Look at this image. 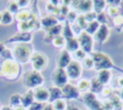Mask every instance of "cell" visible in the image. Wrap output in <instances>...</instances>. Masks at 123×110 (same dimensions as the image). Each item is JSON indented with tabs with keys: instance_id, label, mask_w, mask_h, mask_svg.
I'll return each instance as SVG.
<instances>
[{
	"instance_id": "cell-1",
	"label": "cell",
	"mask_w": 123,
	"mask_h": 110,
	"mask_svg": "<svg viewBox=\"0 0 123 110\" xmlns=\"http://www.w3.org/2000/svg\"><path fill=\"white\" fill-rule=\"evenodd\" d=\"M33 53V45L29 42H18L13 46L12 49V55L15 58L16 62L23 64L30 61Z\"/></svg>"
},
{
	"instance_id": "cell-2",
	"label": "cell",
	"mask_w": 123,
	"mask_h": 110,
	"mask_svg": "<svg viewBox=\"0 0 123 110\" xmlns=\"http://www.w3.org/2000/svg\"><path fill=\"white\" fill-rule=\"evenodd\" d=\"M20 69L16 61L7 59L0 67V75L7 79H14L19 74Z\"/></svg>"
},
{
	"instance_id": "cell-3",
	"label": "cell",
	"mask_w": 123,
	"mask_h": 110,
	"mask_svg": "<svg viewBox=\"0 0 123 110\" xmlns=\"http://www.w3.org/2000/svg\"><path fill=\"white\" fill-rule=\"evenodd\" d=\"M23 83L28 88H37L43 84V77L39 71L33 69L23 75Z\"/></svg>"
},
{
	"instance_id": "cell-4",
	"label": "cell",
	"mask_w": 123,
	"mask_h": 110,
	"mask_svg": "<svg viewBox=\"0 0 123 110\" xmlns=\"http://www.w3.org/2000/svg\"><path fill=\"white\" fill-rule=\"evenodd\" d=\"M30 61L34 70H37V71H40L44 69L48 65V57L40 51L34 52L33 55L31 56Z\"/></svg>"
},
{
	"instance_id": "cell-5",
	"label": "cell",
	"mask_w": 123,
	"mask_h": 110,
	"mask_svg": "<svg viewBox=\"0 0 123 110\" xmlns=\"http://www.w3.org/2000/svg\"><path fill=\"white\" fill-rule=\"evenodd\" d=\"M51 79L55 87L58 88H62L67 84L68 81V76L66 74V71L64 69H60L57 68L51 74Z\"/></svg>"
},
{
	"instance_id": "cell-6",
	"label": "cell",
	"mask_w": 123,
	"mask_h": 110,
	"mask_svg": "<svg viewBox=\"0 0 123 110\" xmlns=\"http://www.w3.org/2000/svg\"><path fill=\"white\" fill-rule=\"evenodd\" d=\"M92 59H93V62H94V67L96 69H98L99 70L108 69L112 66V63H111V59L103 53H94Z\"/></svg>"
},
{
	"instance_id": "cell-7",
	"label": "cell",
	"mask_w": 123,
	"mask_h": 110,
	"mask_svg": "<svg viewBox=\"0 0 123 110\" xmlns=\"http://www.w3.org/2000/svg\"><path fill=\"white\" fill-rule=\"evenodd\" d=\"M65 71H66V74H67L68 78L77 79L82 74V65L77 60L71 61L69 63V65L65 68Z\"/></svg>"
},
{
	"instance_id": "cell-8",
	"label": "cell",
	"mask_w": 123,
	"mask_h": 110,
	"mask_svg": "<svg viewBox=\"0 0 123 110\" xmlns=\"http://www.w3.org/2000/svg\"><path fill=\"white\" fill-rule=\"evenodd\" d=\"M80 46L82 47V50H84L85 52H90L92 49V45H93V41L90 35H88L86 31L81 32V34L79 35V37L77 38Z\"/></svg>"
},
{
	"instance_id": "cell-9",
	"label": "cell",
	"mask_w": 123,
	"mask_h": 110,
	"mask_svg": "<svg viewBox=\"0 0 123 110\" xmlns=\"http://www.w3.org/2000/svg\"><path fill=\"white\" fill-rule=\"evenodd\" d=\"M71 56L69 54V52L66 49H63L60 52L58 59H57V66L60 69H64L69 65V63L71 62Z\"/></svg>"
},
{
	"instance_id": "cell-10",
	"label": "cell",
	"mask_w": 123,
	"mask_h": 110,
	"mask_svg": "<svg viewBox=\"0 0 123 110\" xmlns=\"http://www.w3.org/2000/svg\"><path fill=\"white\" fill-rule=\"evenodd\" d=\"M62 96L66 98H77L79 96V90L76 86L67 83L62 88Z\"/></svg>"
},
{
	"instance_id": "cell-11",
	"label": "cell",
	"mask_w": 123,
	"mask_h": 110,
	"mask_svg": "<svg viewBox=\"0 0 123 110\" xmlns=\"http://www.w3.org/2000/svg\"><path fill=\"white\" fill-rule=\"evenodd\" d=\"M34 95H35V100H37V102H43L46 100H49V90L46 89L45 87H37L35 89L34 91Z\"/></svg>"
},
{
	"instance_id": "cell-12",
	"label": "cell",
	"mask_w": 123,
	"mask_h": 110,
	"mask_svg": "<svg viewBox=\"0 0 123 110\" xmlns=\"http://www.w3.org/2000/svg\"><path fill=\"white\" fill-rule=\"evenodd\" d=\"M84 101L93 110H101L102 105L99 101L96 100L95 96L92 93H87L84 96Z\"/></svg>"
},
{
	"instance_id": "cell-13",
	"label": "cell",
	"mask_w": 123,
	"mask_h": 110,
	"mask_svg": "<svg viewBox=\"0 0 123 110\" xmlns=\"http://www.w3.org/2000/svg\"><path fill=\"white\" fill-rule=\"evenodd\" d=\"M35 102V95L33 90H28L24 95L21 96V106L25 107H30L33 103Z\"/></svg>"
},
{
	"instance_id": "cell-14",
	"label": "cell",
	"mask_w": 123,
	"mask_h": 110,
	"mask_svg": "<svg viewBox=\"0 0 123 110\" xmlns=\"http://www.w3.org/2000/svg\"><path fill=\"white\" fill-rule=\"evenodd\" d=\"M73 4H76L75 8L80 12L88 13L93 7V2L91 1H73Z\"/></svg>"
},
{
	"instance_id": "cell-15",
	"label": "cell",
	"mask_w": 123,
	"mask_h": 110,
	"mask_svg": "<svg viewBox=\"0 0 123 110\" xmlns=\"http://www.w3.org/2000/svg\"><path fill=\"white\" fill-rule=\"evenodd\" d=\"M109 36V28L106 24H102L100 25L99 29L97 30V32L95 33V39L99 41H104L107 40Z\"/></svg>"
},
{
	"instance_id": "cell-16",
	"label": "cell",
	"mask_w": 123,
	"mask_h": 110,
	"mask_svg": "<svg viewBox=\"0 0 123 110\" xmlns=\"http://www.w3.org/2000/svg\"><path fill=\"white\" fill-rule=\"evenodd\" d=\"M80 47L78 39L73 37V38H69L66 39V42H65V49L68 52H75L76 50H78Z\"/></svg>"
},
{
	"instance_id": "cell-17",
	"label": "cell",
	"mask_w": 123,
	"mask_h": 110,
	"mask_svg": "<svg viewBox=\"0 0 123 110\" xmlns=\"http://www.w3.org/2000/svg\"><path fill=\"white\" fill-rule=\"evenodd\" d=\"M49 90V101L51 102H54L60 98H62V89L61 88H58V87H51Z\"/></svg>"
},
{
	"instance_id": "cell-18",
	"label": "cell",
	"mask_w": 123,
	"mask_h": 110,
	"mask_svg": "<svg viewBox=\"0 0 123 110\" xmlns=\"http://www.w3.org/2000/svg\"><path fill=\"white\" fill-rule=\"evenodd\" d=\"M31 40H32V35L30 33H28V32H26V33L20 32V33L14 35L10 41H19V43H20V42H29Z\"/></svg>"
},
{
	"instance_id": "cell-19",
	"label": "cell",
	"mask_w": 123,
	"mask_h": 110,
	"mask_svg": "<svg viewBox=\"0 0 123 110\" xmlns=\"http://www.w3.org/2000/svg\"><path fill=\"white\" fill-rule=\"evenodd\" d=\"M57 24H58L57 18L52 16V15H48V16L43 17L41 19V26L43 28H45V30L48 29V28H51V27H53V26H55Z\"/></svg>"
},
{
	"instance_id": "cell-20",
	"label": "cell",
	"mask_w": 123,
	"mask_h": 110,
	"mask_svg": "<svg viewBox=\"0 0 123 110\" xmlns=\"http://www.w3.org/2000/svg\"><path fill=\"white\" fill-rule=\"evenodd\" d=\"M111 78V72L109 69H101L98 71V76L97 79L102 83V84H106L109 82Z\"/></svg>"
},
{
	"instance_id": "cell-21",
	"label": "cell",
	"mask_w": 123,
	"mask_h": 110,
	"mask_svg": "<svg viewBox=\"0 0 123 110\" xmlns=\"http://www.w3.org/2000/svg\"><path fill=\"white\" fill-rule=\"evenodd\" d=\"M99 27H100V24H99V22L97 20H93V21L87 22V25L86 27V32L88 35L95 34L97 32V30L99 29Z\"/></svg>"
},
{
	"instance_id": "cell-22",
	"label": "cell",
	"mask_w": 123,
	"mask_h": 110,
	"mask_svg": "<svg viewBox=\"0 0 123 110\" xmlns=\"http://www.w3.org/2000/svg\"><path fill=\"white\" fill-rule=\"evenodd\" d=\"M46 31H47V34H48L47 37H50V38L53 39L54 37L61 35V32L62 31V26L61 24H57V25H55L51 28L46 29Z\"/></svg>"
},
{
	"instance_id": "cell-23",
	"label": "cell",
	"mask_w": 123,
	"mask_h": 110,
	"mask_svg": "<svg viewBox=\"0 0 123 110\" xmlns=\"http://www.w3.org/2000/svg\"><path fill=\"white\" fill-rule=\"evenodd\" d=\"M21 105V96L19 94H13L10 96L9 106L12 108H15Z\"/></svg>"
},
{
	"instance_id": "cell-24",
	"label": "cell",
	"mask_w": 123,
	"mask_h": 110,
	"mask_svg": "<svg viewBox=\"0 0 123 110\" xmlns=\"http://www.w3.org/2000/svg\"><path fill=\"white\" fill-rule=\"evenodd\" d=\"M31 16H32V14L29 11H20V12H17L15 18L19 22H25V21H29Z\"/></svg>"
},
{
	"instance_id": "cell-25",
	"label": "cell",
	"mask_w": 123,
	"mask_h": 110,
	"mask_svg": "<svg viewBox=\"0 0 123 110\" xmlns=\"http://www.w3.org/2000/svg\"><path fill=\"white\" fill-rule=\"evenodd\" d=\"M13 20V16H12V14H11L8 10H5L2 12V16H1V22L3 25H8V24H11Z\"/></svg>"
},
{
	"instance_id": "cell-26",
	"label": "cell",
	"mask_w": 123,
	"mask_h": 110,
	"mask_svg": "<svg viewBox=\"0 0 123 110\" xmlns=\"http://www.w3.org/2000/svg\"><path fill=\"white\" fill-rule=\"evenodd\" d=\"M65 42H66V40L63 36L62 35H59V36H56L52 39V43L55 47H62V46H65Z\"/></svg>"
},
{
	"instance_id": "cell-27",
	"label": "cell",
	"mask_w": 123,
	"mask_h": 110,
	"mask_svg": "<svg viewBox=\"0 0 123 110\" xmlns=\"http://www.w3.org/2000/svg\"><path fill=\"white\" fill-rule=\"evenodd\" d=\"M102 86H103V84L97 78H93L90 81V90H91V93H95V92L101 91L102 90Z\"/></svg>"
},
{
	"instance_id": "cell-28",
	"label": "cell",
	"mask_w": 123,
	"mask_h": 110,
	"mask_svg": "<svg viewBox=\"0 0 123 110\" xmlns=\"http://www.w3.org/2000/svg\"><path fill=\"white\" fill-rule=\"evenodd\" d=\"M52 105H53V107H54L55 110H66V108H67L66 102L62 98H60V99L54 101Z\"/></svg>"
},
{
	"instance_id": "cell-29",
	"label": "cell",
	"mask_w": 123,
	"mask_h": 110,
	"mask_svg": "<svg viewBox=\"0 0 123 110\" xmlns=\"http://www.w3.org/2000/svg\"><path fill=\"white\" fill-rule=\"evenodd\" d=\"M90 87V82L87 79H82L78 82V90L79 91H86Z\"/></svg>"
},
{
	"instance_id": "cell-30",
	"label": "cell",
	"mask_w": 123,
	"mask_h": 110,
	"mask_svg": "<svg viewBox=\"0 0 123 110\" xmlns=\"http://www.w3.org/2000/svg\"><path fill=\"white\" fill-rule=\"evenodd\" d=\"M75 21H76V24H77L81 29L86 28V25H87V21L86 20V18H85V15H84V14H80V15H78Z\"/></svg>"
},
{
	"instance_id": "cell-31",
	"label": "cell",
	"mask_w": 123,
	"mask_h": 110,
	"mask_svg": "<svg viewBox=\"0 0 123 110\" xmlns=\"http://www.w3.org/2000/svg\"><path fill=\"white\" fill-rule=\"evenodd\" d=\"M106 5V2L105 1H94L93 2V8L94 10L96 11V13H102V10L104 9Z\"/></svg>"
},
{
	"instance_id": "cell-32",
	"label": "cell",
	"mask_w": 123,
	"mask_h": 110,
	"mask_svg": "<svg viewBox=\"0 0 123 110\" xmlns=\"http://www.w3.org/2000/svg\"><path fill=\"white\" fill-rule=\"evenodd\" d=\"M18 5L16 3V1H11L8 5V11L11 13V14H14V13H17L18 11Z\"/></svg>"
},
{
	"instance_id": "cell-33",
	"label": "cell",
	"mask_w": 123,
	"mask_h": 110,
	"mask_svg": "<svg viewBox=\"0 0 123 110\" xmlns=\"http://www.w3.org/2000/svg\"><path fill=\"white\" fill-rule=\"evenodd\" d=\"M30 27H31V25H30V23H29L28 21H25V22H19V24H18V28H19V30H20L21 32H23V33H26V32L30 29Z\"/></svg>"
},
{
	"instance_id": "cell-34",
	"label": "cell",
	"mask_w": 123,
	"mask_h": 110,
	"mask_svg": "<svg viewBox=\"0 0 123 110\" xmlns=\"http://www.w3.org/2000/svg\"><path fill=\"white\" fill-rule=\"evenodd\" d=\"M84 66H85V68H86V69H91V68L94 66L93 59L90 58V57L85 58V59H84Z\"/></svg>"
},
{
	"instance_id": "cell-35",
	"label": "cell",
	"mask_w": 123,
	"mask_h": 110,
	"mask_svg": "<svg viewBox=\"0 0 123 110\" xmlns=\"http://www.w3.org/2000/svg\"><path fill=\"white\" fill-rule=\"evenodd\" d=\"M43 104L41 102H37V101H35L29 108V110H42L43 109Z\"/></svg>"
},
{
	"instance_id": "cell-36",
	"label": "cell",
	"mask_w": 123,
	"mask_h": 110,
	"mask_svg": "<svg viewBox=\"0 0 123 110\" xmlns=\"http://www.w3.org/2000/svg\"><path fill=\"white\" fill-rule=\"evenodd\" d=\"M85 15V18L87 22H90V21H93L95 18H96V14L93 13V12H88V13H86Z\"/></svg>"
},
{
	"instance_id": "cell-37",
	"label": "cell",
	"mask_w": 123,
	"mask_h": 110,
	"mask_svg": "<svg viewBox=\"0 0 123 110\" xmlns=\"http://www.w3.org/2000/svg\"><path fill=\"white\" fill-rule=\"evenodd\" d=\"M74 55H75L76 59L82 60V59H85V57H86V52H85L84 50H82V49H78V50H76V51L74 52Z\"/></svg>"
},
{
	"instance_id": "cell-38",
	"label": "cell",
	"mask_w": 123,
	"mask_h": 110,
	"mask_svg": "<svg viewBox=\"0 0 123 110\" xmlns=\"http://www.w3.org/2000/svg\"><path fill=\"white\" fill-rule=\"evenodd\" d=\"M66 15H67V18H68L70 21H75L76 18H77V14H76L75 12H73V11L68 12V14H67Z\"/></svg>"
},
{
	"instance_id": "cell-39",
	"label": "cell",
	"mask_w": 123,
	"mask_h": 110,
	"mask_svg": "<svg viewBox=\"0 0 123 110\" xmlns=\"http://www.w3.org/2000/svg\"><path fill=\"white\" fill-rule=\"evenodd\" d=\"M109 14L111 15H116L118 14V9L117 7H114V6H111L109 8Z\"/></svg>"
},
{
	"instance_id": "cell-40",
	"label": "cell",
	"mask_w": 123,
	"mask_h": 110,
	"mask_svg": "<svg viewBox=\"0 0 123 110\" xmlns=\"http://www.w3.org/2000/svg\"><path fill=\"white\" fill-rule=\"evenodd\" d=\"M96 18H97L98 22H105V20H106L104 13H99L98 14H96Z\"/></svg>"
},
{
	"instance_id": "cell-41",
	"label": "cell",
	"mask_w": 123,
	"mask_h": 110,
	"mask_svg": "<svg viewBox=\"0 0 123 110\" xmlns=\"http://www.w3.org/2000/svg\"><path fill=\"white\" fill-rule=\"evenodd\" d=\"M18 7H26L28 4H29V1L28 0H18L16 1Z\"/></svg>"
},
{
	"instance_id": "cell-42",
	"label": "cell",
	"mask_w": 123,
	"mask_h": 110,
	"mask_svg": "<svg viewBox=\"0 0 123 110\" xmlns=\"http://www.w3.org/2000/svg\"><path fill=\"white\" fill-rule=\"evenodd\" d=\"M123 22V16L122 15H117L114 18V23L115 24H121Z\"/></svg>"
},
{
	"instance_id": "cell-43",
	"label": "cell",
	"mask_w": 123,
	"mask_h": 110,
	"mask_svg": "<svg viewBox=\"0 0 123 110\" xmlns=\"http://www.w3.org/2000/svg\"><path fill=\"white\" fill-rule=\"evenodd\" d=\"M42 110H55V109H54L53 105H52L51 103H49V104H46V105H44Z\"/></svg>"
},
{
	"instance_id": "cell-44",
	"label": "cell",
	"mask_w": 123,
	"mask_h": 110,
	"mask_svg": "<svg viewBox=\"0 0 123 110\" xmlns=\"http://www.w3.org/2000/svg\"><path fill=\"white\" fill-rule=\"evenodd\" d=\"M66 110H80L78 107H76V106H74V105H70L69 107H67L66 108Z\"/></svg>"
},
{
	"instance_id": "cell-45",
	"label": "cell",
	"mask_w": 123,
	"mask_h": 110,
	"mask_svg": "<svg viewBox=\"0 0 123 110\" xmlns=\"http://www.w3.org/2000/svg\"><path fill=\"white\" fill-rule=\"evenodd\" d=\"M110 93H111V91H110L109 89H104V90H103V95H105V96L109 95Z\"/></svg>"
},
{
	"instance_id": "cell-46",
	"label": "cell",
	"mask_w": 123,
	"mask_h": 110,
	"mask_svg": "<svg viewBox=\"0 0 123 110\" xmlns=\"http://www.w3.org/2000/svg\"><path fill=\"white\" fill-rule=\"evenodd\" d=\"M1 110H12V108L8 105V106H3V107L1 108Z\"/></svg>"
},
{
	"instance_id": "cell-47",
	"label": "cell",
	"mask_w": 123,
	"mask_h": 110,
	"mask_svg": "<svg viewBox=\"0 0 123 110\" xmlns=\"http://www.w3.org/2000/svg\"><path fill=\"white\" fill-rule=\"evenodd\" d=\"M12 110H25V108L23 106H18V107H15V108H12Z\"/></svg>"
},
{
	"instance_id": "cell-48",
	"label": "cell",
	"mask_w": 123,
	"mask_h": 110,
	"mask_svg": "<svg viewBox=\"0 0 123 110\" xmlns=\"http://www.w3.org/2000/svg\"><path fill=\"white\" fill-rule=\"evenodd\" d=\"M4 50H5V47H4L3 43H0V53H3Z\"/></svg>"
},
{
	"instance_id": "cell-49",
	"label": "cell",
	"mask_w": 123,
	"mask_h": 110,
	"mask_svg": "<svg viewBox=\"0 0 123 110\" xmlns=\"http://www.w3.org/2000/svg\"><path fill=\"white\" fill-rule=\"evenodd\" d=\"M118 84L119 85H123V77L119 78V81H118Z\"/></svg>"
},
{
	"instance_id": "cell-50",
	"label": "cell",
	"mask_w": 123,
	"mask_h": 110,
	"mask_svg": "<svg viewBox=\"0 0 123 110\" xmlns=\"http://www.w3.org/2000/svg\"><path fill=\"white\" fill-rule=\"evenodd\" d=\"M1 16H2V12H0V22H1Z\"/></svg>"
},
{
	"instance_id": "cell-51",
	"label": "cell",
	"mask_w": 123,
	"mask_h": 110,
	"mask_svg": "<svg viewBox=\"0 0 123 110\" xmlns=\"http://www.w3.org/2000/svg\"><path fill=\"white\" fill-rule=\"evenodd\" d=\"M121 97L123 98V90H122V92H121Z\"/></svg>"
},
{
	"instance_id": "cell-52",
	"label": "cell",
	"mask_w": 123,
	"mask_h": 110,
	"mask_svg": "<svg viewBox=\"0 0 123 110\" xmlns=\"http://www.w3.org/2000/svg\"><path fill=\"white\" fill-rule=\"evenodd\" d=\"M0 110H1V106H0Z\"/></svg>"
}]
</instances>
